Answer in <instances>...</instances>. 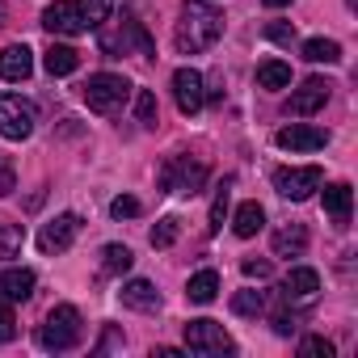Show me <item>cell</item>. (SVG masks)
Segmentation results:
<instances>
[{
  "instance_id": "cell-1",
  "label": "cell",
  "mask_w": 358,
  "mask_h": 358,
  "mask_svg": "<svg viewBox=\"0 0 358 358\" xmlns=\"http://www.w3.org/2000/svg\"><path fill=\"white\" fill-rule=\"evenodd\" d=\"M220 34H224V13L215 5H207V0H186L182 22H177V30H173V47L182 55H199V51L215 47Z\"/></svg>"
},
{
  "instance_id": "cell-2",
  "label": "cell",
  "mask_w": 358,
  "mask_h": 358,
  "mask_svg": "<svg viewBox=\"0 0 358 358\" xmlns=\"http://www.w3.org/2000/svg\"><path fill=\"white\" fill-rule=\"evenodd\" d=\"M85 337V320H80V312L72 308V303H55L51 312H47V320L38 324V345L43 350H72L76 341Z\"/></svg>"
},
{
  "instance_id": "cell-3",
  "label": "cell",
  "mask_w": 358,
  "mask_h": 358,
  "mask_svg": "<svg viewBox=\"0 0 358 358\" xmlns=\"http://www.w3.org/2000/svg\"><path fill=\"white\" fill-rule=\"evenodd\" d=\"M207 186V164L190 160V156H173L160 169V190L164 194H199Z\"/></svg>"
},
{
  "instance_id": "cell-4",
  "label": "cell",
  "mask_w": 358,
  "mask_h": 358,
  "mask_svg": "<svg viewBox=\"0 0 358 358\" xmlns=\"http://www.w3.org/2000/svg\"><path fill=\"white\" fill-rule=\"evenodd\" d=\"M127 97H131V80L118 76V72H97V76H89V85H85V101H89V110H97V114H114Z\"/></svg>"
},
{
  "instance_id": "cell-5",
  "label": "cell",
  "mask_w": 358,
  "mask_h": 358,
  "mask_svg": "<svg viewBox=\"0 0 358 358\" xmlns=\"http://www.w3.org/2000/svg\"><path fill=\"white\" fill-rule=\"evenodd\" d=\"M186 345L194 354H203V358H220V354H232L236 350V341L228 337V329L215 324V320H190L186 324Z\"/></svg>"
},
{
  "instance_id": "cell-6",
  "label": "cell",
  "mask_w": 358,
  "mask_h": 358,
  "mask_svg": "<svg viewBox=\"0 0 358 358\" xmlns=\"http://www.w3.org/2000/svg\"><path fill=\"white\" fill-rule=\"evenodd\" d=\"M320 182H324V173H320L316 164H299V169H278V173H274V190H278L282 199H291V203L312 199V194L320 190Z\"/></svg>"
},
{
  "instance_id": "cell-7",
  "label": "cell",
  "mask_w": 358,
  "mask_h": 358,
  "mask_svg": "<svg viewBox=\"0 0 358 358\" xmlns=\"http://www.w3.org/2000/svg\"><path fill=\"white\" fill-rule=\"evenodd\" d=\"M34 106L17 93H0V135L5 139H26L34 131Z\"/></svg>"
},
{
  "instance_id": "cell-8",
  "label": "cell",
  "mask_w": 358,
  "mask_h": 358,
  "mask_svg": "<svg viewBox=\"0 0 358 358\" xmlns=\"http://www.w3.org/2000/svg\"><path fill=\"white\" fill-rule=\"evenodd\" d=\"M173 101H177V110H182L186 118H194L207 106V85H203V76L194 68H177L173 72Z\"/></svg>"
},
{
  "instance_id": "cell-9",
  "label": "cell",
  "mask_w": 358,
  "mask_h": 358,
  "mask_svg": "<svg viewBox=\"0 0 358 358\" xmlns=\"http://www.w3.org/2000/svg\"><path fill=\"white\" fill-rule=\"evenodd\" d=\"M139 51V55H156V47H152V38H148V30L135 22V17H122V26H118V34H101V51L106 55H127V51Z\"/></svg>"
},
{
  "instance_id": "cell-10",
  "label": "cell",
  "mask_w": 358,
  "mask_h": 358,
  "mask_svg": "<svg viewBox=\"0 0 358 358\" xmlns=\"http://www.w3.org/2000/svg\"><path fill=\"white\" fill-rule=\"evenodd\" d=\"M329 93H333V85H329V80H320V76H312V80H303V85H299V89L287 97V114H295V118H308V114L324 110Z\"/></svg>"
},
{
  "instance_id": "cell-11",
  "label": "cell",
  "mask_w": 358,
  "mask_h": 358,
  "mask_svg": "<svg viewBox=\"0 0 358 358\" xmlns=\"http://www.w3.org/2000/svg\"><path fill=\"white\" fill-rule=\"evenodd\" d=\"M76 232H80V220H76L72 211H64V215H55L51 224H43V232H38V249H43V253H64V249H72Z\"/></svg>"
},
{
  "instance_id": "cell-12",
  "label": "cell",
  "mask_w": 358,
  "mask_h": 358,
  "mask_svg": "<svg viewBox=\"0 0 358 358\" xmlns=\"http://www.w3.org/2000/svg\"><path fill=\"white\" fill-rule=\"evenodd\" d=\"M274 139H278V148H287V152H320V148L329 143V131L308 127V122H291V127H282Z\"/></svg>"
},
{
  "instance_id": "cell-13",
  "label": "cell",
  "mask_w": 358,
  "mask_h": 358,
  "mask_svg": "<svg viewBox=\"0 0 358 358\" xmlns=\"http://www.w3.org/2000/svg\"><path fill=\"white\" fill-rule=\"evenodd\" d=\"M316 291H320V274H316V270H308V266H295V270L282 278V287H278L282 303H312V299H316Z\"/></svg>"
},
{
  "instance_id": "cell-14",
  "label": "cell",
  "mask_w": 358,
  "mask_h": 358,
  "mask_svg": "<svg viewBox=\"0 0 358 358\" xmlns=\"http://www.w3.org/2000/svg\"><path fill=\"white\" fill-rule=\"evenodd\" d=\"M34 72V51L26 43H13L0 51V80H9V85H22L26 76Z\"/></svg>"
},
{
  "instance_id": "cell-15",
  "label": "cell",
  "mask_w": 358,
  "mask_h": 358,
  "mask_svg": "<svg viewBox=\"0 0 358 358\" xmlns=\"http://www.w3.org/2000/svg\"><path fill=\"white\" fill-rule=\"evenodd\" d=\"M43 30L64 34V38L85 34V26H80V17H76V5H72V0H55V5L43 9Z\"/></svg>"
},
{
  "instance_id": "cell-16",
  "label": "cell",
  "mask_w": 358,
  "mask_h": 358,
  "mask_svg": "<svg viewBox=\"0 0 358 358\" xmlns=\"http://www.w3.org/2000/svg\"><path fill=\"white\" fill-rule=\"evenodd\" d=\"M30 295H34V270L13 266V270L0 274V299L5 303H26Z\"/></svg>"
},
{
  "instance_id": "cell-17",
  "label": "cell",
  "mask_w": 358,
  "mask_h": 358,
  "mask_svg": "<svg viewBox=\"0 0 358 358\" xmlns=\"http://www.w3.org/2000/svg\"><path fill=\"white\" fill-rule=\"evenodd\" d=\"M118 295H122V303L135 308V312H156V308H160V291H156L148 278H131Z\"/></svg>"
},
{
  "instance_id": "cell-18",
  "label": "cell",
  "mask_w": 358,
  "mask_h": 358,
  "mask_svg": "<svg viewBox=\"0 0 358 358\" xmlns=\"http://www.w3.org/2000/svg\"><path fill=\"white\" fill-rule=\"evenodd\" d=\"M308 249V228L303 224H282L274 232V257H299Z\"/></svg>"
},
{
  "instance_id": "cell-19",
  "label": "cell",
  "mask_w": 358,
  "mask_h": 358,
  "mask_svg": "<svg viewBox=\"0 0 358 358\" xmlns=\"http://www.w3.org/2000/svg\"><path fill=\"white\" fill-rule=\"evenodd\" d=\"M43 68H47L51 76H72V72L80 68V51H72V47H64V43H51L47 55H43Z\"/></svg>"
},
{
  "instance_id": "cell-20",
  "label": "cell",
  "mask_w": 358,
  "mask_h": 358,
  "mask_svg": "<svg viewBox=\"0 0 358 358\" xmlns=\"http://www.w3.org/2000/svg\"><path fill=\"white\" fill-rule=\"evenodd\" d=\"M262 228H266V211H262V203H241L236 215H232V232H236L241 241H249V236H257Z\"/></svg>"
},
{
  "instance_id": "cell-21",
  "label": "cell",
  "mask_w": 358,
  "mask_h": 358,
  "mask_svg": "<svg viewBox=\"0 0 358 358\" xmlns=\"http://www.w3.org/2000/svg\"><path fill=\"white\" fill-rule=\"evenodd\" d=\"M350 207H354V194H350V186H345V182H337V186H324V211L333 215V224H337V228H345V220H350Z\"/></svg>"
},
{
  "instance_id": "cell-22",
  "label": "cell",
  "mask_w": 358,
  "mask_h": 358,
  "mask_svg": "<svg viewBox=\"0 0 358 358\" xmlns=\"http://www.w3.org/2000/svg\"><path fill=\"white\" fill-rule=\"evenodd\" d=\"M215 295H220V274L215 270H199L190 278V287H186V299L190 303H215Z\"/></svg>"
},
{
  "instance_id": "cell-23",
  "label": "cell",
  "mask_w": 358,
  "mask_h": 358,
  "mask_svg": "<svg viewBox=\"0 0 358 358\" xmlns=\"http://www.w3.org/2000/svg\"><path fill=\"white\" fill-rule=\"evenodd\" d=\"M110 9H114V0H76V17H80L85 30H101Z\"/></svg>"
},
{
  "instance_id": "cell-24",
  "label": "cell",
  "mask_w": 358,
  "mask_h": 358,
  "mask_svg": "<svg viewBox=\"0 0 358 358\" xmlns=\"http://www.w3.org/2000/svg\"><path fill=\"white\" fill-rule=\"evenodd\" d=\"M303 59L308 64H341V43H333V38H308L303 43Z\"/></svg>"
},
{
  "instance_id": "cell-25",
  "label": "cell",
  "mask_w": 358,
  "mask_h": 358,
  "mask_svg": "<svg viewBox=\"0 0 358 358\" xmlns=\"http://www.w3.org/2000/svg\"><path fill=\"white\" fill-rule=\"evenodd\" d=\"M257 85H262V89H287V85H291V64L266 59V64L257 68Z\"/></svg>"
},
{
  "instance_id": "cell-26",
  "label": "cell",
  "mask_w": 358,
  "mask_h": 358,
  "mask_svg": "<svg viewBox=\"0 0 358 358\" xmlns=\"http://www.w3.org/2000/svg\"><path fill=\"white\" fill-rule=\"evenodd\" d=\"M228 203H232V177H224V182L215 186V199H211V232H220L224 228V220H228Z\"/></svg>"
},
{
  "instance_id": "cell-27",
  "label": "cell",
  "mask_w": 358,
  "mask_h": 358,
  "mask_svg": "<svg viewBox=\"0 0 358 358\" xmlns=\"http://www.w3.org/2000/svg\"><path fill=\"white\" fill-rule=\"evenodd\" d=\"M131 262H135V253H131L127 245H106V249H101V266H106V274H127Z\"/></svg>"
},
{
  "instance_id": "cell-28",
  "label": "cell",
  "mask_w": 358,
  "mask_h": 358,
  "mask_svg": "<svg viewBox=\"0 0 358 358\" xmlns=\"http://www.w3.org/2000/svg\"><path fill=\"white\" fill-rule=\"evenodd\" d=\"M232 312L236 316H262L266 312V295L262 291H236L232 295Z\"/></svg>"
},
{
  "instance_id": "cell-29",
  "label": "cell",
  "mask_w": 358,
  "mask_h": 358,
  "mask_svg": "<svg viewBox=\"0 0 358 358\" xmlns=\"http://www.w3.org/2000/svg\"><path fill=\"white\" fill-rule=\"evenodd\" d=\"M22 241H26V232L17 224H0V257H17Z\"/></svg>"
},
{
  "instance_id": "cell-30",
  "label": "cell",
  "mask_w": 358,
  "mask_h": 358,
  "mask_svg": "<svg viewBox=\"0 0 358 358\" xmlns=\"http://www.w3.org/2000/svg\"><path fill=\"white\" fill-rule=\"evenodd\" d=\"M135 118H139L143 127H156V93H152V89H139V93H135Z\"/></svg>"
},
{
  "instance_id": "cell-31",
  "label": "cell",
  "mask_w": 358,
  "mask_h": 358,
  "mask_svg": "<svg viewBox=\"0 0 358 358\" xmlns=\"http://www.w3.org/2000/svg\"><path fill=\"white\" fill-rule=\"evenodd\" d=\"M173 241H177V220L169 215V220H160V224L152 228V245H156V249H169Z\"/></svg>"
},
{
  "instance_id": "cell-32",
  "label": "cell",
  "mask_w": 358,
  "mask_h": 358,
  "mask_svg": "<svg viewBox=\"0 0 358 358\" xmlns=\"http://www.w3.org/2000/svg\"><path fill=\"white\" fill-rule=\"evenodd\" d=\"M110 215H114V220H135V215H139V199H131V194H118V199L110 203Z\"/></svg>"
},
{
  "instance_id": "cell-33",
  "label": "cell",
  "mask_w": 358,
  "mask_h": 358,
  "mask_svg": "<svg viewBox=\"0 0 358 358\" xmlns=\"http://www.w3.org/2000/svg\"><path fill=\"white\" fill-rule=\"evenodd\" d=\"M299 354H324V358H333V341L312 333V337H303V341H299Z\"/></svg>"
},
{
  "instance_id": "cell-34",
  "label": "cell",
  "mask_w": 358,
  "mask_h": 358,
  "mask_svg": "<svg viewBox=\"0 0 358 358\" xmlns=\"http://www.w3.org/2000/svg\"><path fill=\"white\" fill-rule=\"evenodd\" d=\"M17 337V320H13V308L0 303V341H13Z\"/></svg>"
},
{
  "instance_id": "cell-35",
  "label": "cell",
  "mask_w": 358,
  "mask_h": 358,
  "mask_svg": "<svg viewBox=\"0 0 358 358\" xmlns=\"http://www.w3.org/2000/svg\"><path fill=\"white\" fill-rule=\"evenodd\" d=\"M13 186H17V177H13V164L0 156V199L5 194H13Z\"/></svg>"
},
{
  "instance_id": "cell-36",
  "label": "cell",
  "mask_w": 358,
  "mask_h": 358,
  "mask_svg": "<svg viewBox=\"0 0 358 358\" xmlns=\"http://www.w3.org/2000/svg\"><path fill=\"white\" fill-rule=\"evenodd\" d=\"M266 38H274V43H291V38H295V26H287V22H270V26H266Z\"/></svg>"
},
{
  "instance_id": "cell-37",
  "label": "cell",
  "mask_w": 358,
  "mask_h": 358,
  "mask_svg": "<svg viewBox=\"0 0 358 358\" xmlns=\"http://www.w3.org/2000/svg\"><path fill=\"white\" fill-rule=\"evenodd\" d=\"M249 278H270V262H257V257H245V266H241Z\"/></svg>"
},
{
  "instance_id": "cell-38",
  "label": "cell",
  "mask_w": 358,
  "mask_h": 358,
  "mask_svg": "<svg viewBox=\"0 0 358 358\" xmlns=\"http://www.w3.org/2000/svg\"><path fill=\"white\" fill-rule=\"evenodd\" d=\"M114 345H122V337H118V329H106V337L97 341V354H106V350H114Z\"/></svg>"
},
{
  "instance_id": "cell-39",
  "label": "cell",
  "mask_w": 358,
  "mask_h": 358,
  "mask_svg": "<svg viewBox=\"0 0 358 358\" xmlns=\"http://www.w3.org/2000/svg\"><path fill=\"white\" fill-rule=\"evenodd\" d=\"M266 5H270V9H282V5H291V0H266Z\"/></svg>"
}]
</instances>
